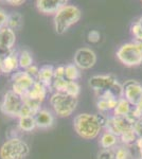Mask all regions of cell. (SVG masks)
I'll return each mask as SVG.
<instances>
[{
  "label": "cell",
  "instance_id": "7402d4cb",
  "mask_svg": "<svg viewBox=\"0 0 142 159\" xmlns=\"http://www.w3.org/2000/svg\"><path fill=\"white\" fill-rule=\"evenodd\" d=\"M18 64H19V67L27 70L28 68L31 67L33 65V57L32 54L29 52V51L25 50L20 53L19 57H18Z\"/></svg>",
  "mask_w": 142,
  "mask_h": 159
},
{
  "label": "cell",
  "instance_id": "4dcf8cb0",
  "mask_svg": "<svg viewBox=\"0 0 142 159\" xmlns=\"http://www.w3.org/2000/svg\"><path fill=\"white\" fill-rule=\"evenodd\" d=\"M65 78V66H59L54 69V79H64Z\"/></svg>",
  "mask_w": 142,
  "mask_h": 159
},
{
  "label": "cell",
  "instance_id": "d6986e66",
  "mask_svg": "<svg viewBox=\"0 0 142 159\" xmlns=\"http://www.w3.org/2000/svg\"><path fill=\"white\" fill-rule=\"evenodd\" d=\"M119 100L115 98H98L97 106L101 112H106L108 110H113L117 106Z\"/></svg>",
  "mask_w": 142,
  "mask_h": 159
},
{
  "label": "cell",
  "instance_id": "74e56055",
  "mask_svg": "<svg viewBox=\"0 0 142 159\" xmlns=\"http://www.w3.org/2000/svg\"><path fill=\"white\" fill-rule=\"evenodd\" d=\"M140 46H141V49H142V43H140Z\"/></svg>",
  "mask_w": 142,
  "mask_h": 159
},
{
  "label": "cell",
  "instance_id": "f35d334b",
  "mask_svg": "<svg viewBox=\"0 0 142 159\" xmlns=\"http://www.w3.org/2000/svg\"><path fill=\"white\" fill-rule=\"evenodd\" d=\"M1 28H2V27H1V25H0V29H1Z\"/></svg>",
  "mask_w": 142,
  "mask_h": 159
},
{
  "label": "cell",
  "instance_id": "9a60e30c",
  "mask_svg": "<svg viewBox=\"0 0 142 159\" xmlns=\"http://www.w3.org/2000/svg\"><path fill=\"white\" fill-rule=\"evenodd\" d=\"M54 80V68L51 65H45L39 69L37 76V82L43 84L45 87L52 86Z\"/></svg>",
  "mask_w": 142,
  "mask_h": 159
},
{
  "label": "cell",
  "instance_id": "ba28073f",
  "mask_svg": "<svg viewBox=\"0 0 142 159\" xmlns=\"http://www.w3.org/2000/svg\"><path fill=\"white\" fill-rule=\"evenodd\" d=\"M12 90L20 97H25V93L32 88L35 84L36 80L29 75L25 71L15 72L12 75Z\"/></svg>",
  "mask_w": 142,
  "mask_h": 159
},
{
  "label": "cell",
  "instance_id": "d590c367",
  "mask_svg": "<svg viewBox=\"0 0 142 159\" xmlns=\"http://www.w3.org/2000/svg\"><path fill=\"white\" fill-rule=\"evenodd\" d=\"M138 24L141 25V28H142V16L140 17V18H139V20H138Z\"/></svg>",
  "mask_w": 142,
  "mask_h": 159
},
{
  "label": "cell",
  "instance_id": "30bf717a",
  "mask_svg": "<svg viewBox=\"0 0 142 159\" xmlns=\"http://www.w3.org/2000/svg\"><path fill=\"white\" fill-rule=\"evenodd\" d=\"M95 63H97V55L88 48H81L74 54V65L80 69L87 70L94 67Z\"/></svg>",
  "mask_w": 142,
  "mask_h": 159
},
{
  "label": "cell",
  "instance_id": "f546056e",
  "mask_svg": "<svg viewBox=\"0 0 142 159\" xmlns=\"http://www.w3.org/2000/svg\"><path fill=\"white\" fill-rule=\"evenodd\" d=\"M87 38H88V42L92 43H97L100 42L101 39V34L99 31L97 30H91L87 35Z\"/></svg>",
  "mask_w": 142,
  "mask_h": 159
},
{
  "label": "cell",
  "instance_id": "e0dca14e",
  "mask_svg": "<svg viewBox=\"0 0 142 159\" xmlns=\"http://www.w3.org/2000/svg\"><path fill=\"white\" fill-rule=\"evenodd\" d=\"M131 109H133V106L124 98H121L118 101L117 106L113 109V117H127L130 116Z\"/></svg>",
  "mask_w": 142,
  "mask_h": 159
},
{
  "label": "cell",
  "instance_id": "4316f807",
  "mask_svg": "<svg viewBox=\"0 0 142 159\" xmlns=\"http://www.w3.org/2000/svg\"><path fill=\"white\" fill-rule=\"evenodd\" d=\"M67 84H68V81L64 78V79H54L52 86L53 88L55 89L56 92H62V93H65Z\"/></svg>",
  "mask_w": 142,
  "mask_h": 159
},
{
  "label": "cell",
  "instance_id": "5bb4252c",
  "mask_svg": "<svg viewBox=\"0 0 142 159\" xmlns=\"http://www.w3.org/2000/svg\"><path fill=\"white\" fill-rule=\"evenodd\" d=\"M36 127L38 129H49L53 125L54 117L49 110L40 109L34 116Z\"/></svg>",
  "mask_w": 142,
  "mask_h": 159
},
{
  "label": "cell",
  "instance_id": "83f0119b",
  "mask_svg": "<svg viewBox=\"0 0 142 159\" xmlns=\"http://www.w3.org/2000/svg\"><path fill=\"white\" fill-rule=\"evenodd\" d=\"M131 157V152L126 145L119 147L115 151V159H128Z\"/></svg>",
  "mask_w": 142,
  "mask_h": 159
},
{
  "label": "cell",
  "instance_id": "cb8c5ba5",
  "mask_svg": "<svg viewBox=\"0 0 142 159\" xmlns=\"http://www.w3.org/2000/svg\"><path fill=\"white\" fill-rule=\"evenodd\" d=\"M80 76V70L74 64L65 66V79L67 81L76 82Z\"/></svg>",
  "mask_w": 142,
  "mask_h": 159
},
{
  "label": "cell",
  "instance_id": "ac0fdd59",
  "mask_svg": "<svg viewBox=\"0 0 142 159\" xmlns=\"http://www.w3.org/2000/svg\"><path fill=\"white\" fill-rule=\"evenodd\" d=\"M119 137L110 132H104L103 135L100 138V145L104 150H108V148H112L113 147L117 145Z\"/></svg>",
  "mask_w": 142,
  "mask_h": 159
},
{
  "label": "cell",
  "instance_id": "9c48e42d",
  "mask_svg": "<svg viewBox=\"0 0 142 159\" xmlns=\"http://www.w3.org/2000/svg\"><path fill=\"white\" fill-rule=\"evenodd\" d=\"M123 98L131 106L136 107L142 103V85L137 81H127L123 85Z\"/></svg>",
  "mask_w": 142,
  "mask_h": 159
},
{
  "label": "cell",
  "instance_id": "d4e9b609",
  "mask_svg": "<svg viewBox=\"0 0 142 159\" xmlns=\"http://www.w3.org/2000/svg\"><path fill=\"white\" fill-rule=\"evenodd\" d=\"M65 93L70 97H73V98H77V96L80 94V85L76 83V82L68 81Z\"/></svg>",
  "mask_w": 142,
  "mask_h": 159
},
{
  "label": "cell",
  "instance_id": "8fae6325",
  "mask_svg": "<svg viewBox=\"0 0 142 159\" xmlns=\"http://www.w3.org/2000/svg\"><path fill=\"white\" fill-rule=\"evenodd\" d=\"M36 7L44 14H55L61 7L67 4L65 0H37Z\"/></svg>",
  "mask_w": 142,
  "mask_h": 159
},
{
  "label": "cell",
  "instance_id": "e575fe53",
  "mask_svg": "<svg viewBox=\"0 0 142 159\" xmlns=\"http://www.w3.org/2000/svg\"><path fill=\"white\" fill-rule=\"evenodd\" d=\"M135 144H136V147L139 148V150H141V148H142V137H138V138H137Z\"/></svg>",
  "mask_w": 142,
  "mask_h": 159
},
{
  "label": "cell",
  "instance_id": "836d02e7",
  "mask_svg": "<svg viewBox=\"0 0 142 159\" xmlns=\"http://www.w3.org/2000/svg\"><path fill=\"white\" fill-rule=\"evenodd\" d=\"M6 2L9 4H11V6H14V7L21 6V4L25 3L24 0H7V1H6Z\"/></svg>",
  "mask_w": 142,
  "mask_h": 159
},
{
  "label": "cell",
  "instance_id": "1f68e13d",
  "mask_svg": "<svg viewBox=\"0 0 142 159\" xmlns=\"http://www.w3.org/2000/svg\"><path fill=\"white\" fill-rule=\"evenodd\" d=\"M25 72H27L29 75L32 76L33 79H37V76H38V72H39V69H38L37 67H36L35 65H32L31 67H29L25 70Z\"/></svg>",
  "mask_w": 142,
  "mask_h": 159
},
{
  "label": "cell",
  "instance_id": "6da1fadb",
  "mask_svg": "<svg viewBox=\"0 0 142 159\" xmlns=\"http://www.w3.org/2000/svg\"><path fill=\"white\" fill-rule=\"evenodd\" d=\"M73 127L76 134L83 139L91 140L99 136L103 129L99 115L80 114L73 119Z\"/></svg>",
  "mask_w": 142,
  "mask_h": 159
},
{
  "label": "cell",
  "instance_id": "44dd1931",
  "mask_svg": "<svg viewBox=\"0 0 142 159\" xmlns=\"http://www.w3.org/2000/svg\"><path fill=\"white\" fill-rule=\"evenodd\" d=\"M22 25V16L20 13H17V12H14V13H11L7 17V25L6 27L10 28L12 29L13 31L14 30H17L21 27Z\"/></svg>",
  "mask_w": 142,
  "mask_h": 159
},
{
  "label": "cell",
  "instance_id": "2e32d148",
  "mask_svg": "<svg viewBox=\"0 0 142 159\" xmlns=\"http://www.w3.org/2000/svg\"><path fill=\"white\" fill-rule=\"evenodd\" d=\"M19 67L18 64V56L14 53L9 55L0 63V70L3 73H12Z\"/></svg>",
  "mask_w": 142,
  "mask_h": 159
},
{
  "label": "cell",
  "instance_id": "52a82bcc",
  "mask_svg": "<svg viewBox=\"0 0 142 159\" xmlns=\"http://www.w3.org/2000/svg\"><path fill=\"white\" fill-rule=\"evenodd\" d=\"M24 105V97L18 96L13 90H9L3 96V99H2L1 104H0V110L6 116L19 118L20 111H21Z\"/></svg>",
  "mask_w": 142,
  "mask_h": 159
},
{
  "label": "cell",
  "instance_id": "3957f363",
  "mask_svg": "<svg viewBox=\"0 0 142 159\" xmlns=\"http://www.w3.org/2000/svg\"><path fill=\"white\" fill-rule=\"evenodd\" d=\"M82 17V12L76 6L66 4L54 14V28L57 34L62 35L76 25Z\"/></svg>",
  "mask_w": 142,
  "mask_h": 159
},
{
  "label": "cell",
  "instance_id": "8d00e7d4",
  "mask_svg": "<svg viewBox=\"0 0 142 159\" xmlns=\"http://www.w3.org/2000/svg\"><path fill=\"white\" fill-rule=\"evenodd\" d=\"M139 151H140V157H139V159H142V148H141V150H139Z\"/></svg>",
  "mask_w": 142,
  "mask_h": 159
},
{
  "label": "cell",
  "instance_id": "7a4b0ae2",
  "mask_svg": "<svg viewBox=\"0 0 142 159\" xmlns=\"http://www.w3.org/2000/svg\"><path fill=\"white\" fill-rule=\"evenodd\" d=\"M89 86L98 97L110 93L118 100L123 98V85H121L112 74L91 76L89 80Z\"/></svg>",
  "mask_w": 142,
  "mask_h": 159
},
{
  "label": "cell",
  "instance_id": "ffe728a7",
  "mask_svg": "<svg viewBox=\"0 0 142 159\" xmlns=\"http://www.w3.org/2000/svg\"><path fill=\"white\" fill-rule=\"evenodd\" d=\"M18 126L22 132H32L36 127L34 116L20 117L19 121H18Z\"/></svg>",
  "mask_w": 142,
  "mask_h": 159
},
{
  "label": "cell",
  "instance_id": "5b68a950",
  "mask_svg": "<svg viewBox=\"0 0 142 159\" xmlns=\"http://www.w3.org/2000/svg\"><path fill=\"white\" fill-rule=\"evenodd\" d=\"M117 57L126 67H136L142 64V49L140 43H127L117 51Z\"/></svg>",
  "mask_w": 142,
  "mask_h": 159
},
{
  "label": "cell",
  "instance_id": "ab89813d",
  "mask_svg": "<svg viewBox=\"0 0 142 159\" xmlns=\"http://www.w3.org/2000/svg\"><path fill=\"white\" fill-rule=\"evenodd\" d=\"M0 71H1V70H0Z\"/></svg>",
  "mask_w": 142,
  "mask_h": 159
},
{
  "label": "cell",
  "instance_id": "603a6c76",
  "mask_svg": "<svg viewBox=\"0 0 142 159\" xmlns=\"http://www.w3.org/2000/svg\"><path fill=\"white\" fill-rule=\"evenodd\" d=\"M119 138H120L121 142L124 145H131V144H134V143H136V140L138 137H137L134 129H127V130H125V132H123L122 134L119 136Z\"/></svg>",
  "mask_w": 142,
  "mask_h": 159
},
{
  "label": "cell",
  "instance_id": "d6a6232c",
  "mask_svg": "<svg viewBox=\"0 0 142 159\" xmlns=\"http://www.w3.org/2000/svg\"><path fill=\"white\" fill-rule=\"evenodd\" d=\"M7 17H9V15H7L3 10H0V25H1V27H6L7 25Z\"/></svg>",
  "mask_w": 142,
  "mask_h": 159
},
{
  "label": "cell",
  "instance_id": "8992f818",
  "mask_svg": "<svg viewBox=\"0 0 142 159\" xmlns=\"http://www.w3.org/2000/svg\"><path fill=\"white\" fill-rule=\"evenodd\" d=\"M50 105L57 116L69 117L76 108L77 98L62 92H55L50 98Z\"/></svg>",
  "mask_w": 142,
  "mask_h": 159
},
{
  "label": "cell",
  "instance_id": "277c9868",
  "mask_svg": "<svg viewBox=\"0 0 142 159\" xmlns=\"http://www.w3.org/2000/svg\"><path fill=\"white\" fill-rule=\"evenodd\" d=\"M30 153L27 142L17 137L10 138L0 148L1 159H25Z\"/></svg>",
  "mask_w": 142,
  "mask_h": 159
},
{
  "label": "cell",
  "instance_id": "f1b7e54d",
  "mask_svg": "<svg viewBox=\"0 0 142 159\" xmlns=\"http://www.w3.org/2000/svg\"><path fill=\"white\" fill-rule=\"evenodd\" d=\"M97 159H115V151H112V148L108 150H101L98 153Z\"/></svg>",
  "mask_w": 142,
  "mask_h": 159
},
{
  "label": "cell",
  "instance_id": "4fadbf2b",
  "mask_svg": "<svg viewBox=\"0 0 142 159\" xmlns=\"http://www.w3.org/2000/svg\"><path fill=\"white\" fill-rule=\"evenodd\" d=\"M46 94H47V87H45L43 84L38 83V82L36 81L34 85L32 86V88L25 93V96L24 98L43 103V101L46 98Z\"/></svg>",
  "mask_w": 142,
  "mask_h": 159
},
{
  "label": "cell",
  "instance_id": "484cf974",
  "mask_svg": "<svg viewBox=\"0 0 142 159\" xmlns=\"http://www.w3.org/2000/svg\"><path fill=\"white\" fill-rule=\"evenodd\" d=\"M131 35L135 38V43H142V28L141 25L137 22H134L131 27Z\"/></svg>",
  "mask_w": 142,
  "mask_h": 159
},
{
  "label": "cell",
  "instance_id": "7c38bea8",
  "mask_svg": "<svg viewBox=\"0 0 142 159\" xmlns=\"http://www.w3.org/2000/svg\"><path fill=\"white\" fill-rule=\"evenodd\" d=\"M16 42L15 31L7 27H2L0 29V48L7 50H13Z\"/></svg>",
  "mask_w": 142,
  "mask_h": 159
}]
</instances>
